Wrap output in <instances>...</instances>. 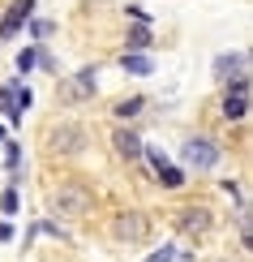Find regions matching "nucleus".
<instances>
[{
	"instance_id": "39448f33",
	"label": "nucleus",
	"mask_w": 253,
	"mask_h": 262,
	"mask_svg": "<svg viewBox=\"0 0 253 262\" xmlns=\"http://www.w3.org/2000/svg\"><path fill=\"white\" fill-rule=\"evenodd\" d=\"M95 91H99V69H95V64H86V69H78L73 78H64V82L56 86V99L73 107V103L95 99Z\"/></svg>"
},
{
	"instance_id": "f8f14e48",
	"label": "nucleus",
	"mask_w": 253,
	"mask_h": 262,
	"mask_svg": "<svg viewBox=\"0 0 253 262\" xmlns=\"http://www.w3.org/2000/svg\"><path fill=\"white\" fill-rule=\"evenodd\" d=\"M142 107H146V99H142V95H129V99H120V103L112 107V116H116V121H133Z\"/></svg>"
},
{
	"instance_id": "ddd939ff",
	"label": "nucleus",
	"mask_w": 253,
	"mask_h": 262,
	"mask_svg": "<svg viewBox=\"0 0 253 262\" xmlns=\"http://www.w3.org/2000/svg\"><path fill=\"white\" fill-rule=\"evenodd\" d=\"M125 43H129V52H133V56H146V52H150V26H133Z\"/></svg>"
},
{
	"instance_id": "f3484780",
	"label": "nucleus",
	"mask_w": 253,
	"mask_h": 262,
	"mask_svg": "<svg viewBox=\"0 0 253 262\" xmlns=\"http://www.w3.org/2000/svg\"><path fill=\"white\" fill-rule=\"evenodd\" d=\"M227 95H240V99H249V73H236V78L227 82Z\"/></svg>"
},
{
	"instance_id": "9d476101",
	"label": "nucleus",
	"mask_w": 253,
	"mask_h": 262,
	"mask_svg": "<svg viewBox=\"0 0 253 262\" xmlns=\"http://www.w3.org/2000/svg\"><path fill=\"white\" fill-rule=\"evenodd\" d=\"M219 116H223L227 125H232V121H245V116H249V99H240V95H223V103H219Z\"/></svg>"
},
{
	"instance_id": "7ed1b4c3",
	"label": "nucleus",
	"mask_w": 253,
	"mask_h": 262,
	"mask_svg": "<svg viewBox=\"0 0 253 262\" xmlns=\"http://www.w3.org/2000/svg\"><path fill=\"white\" fill-rule=\"evenodd\" d=\"M86 142L90 138H86V129L78 121H60V125L48 129V142H43V146H48V155H82Z\"/></svg>"
},
{
	"instance_id": "f03ea898",
	"label": "nucleus",
	"mask_w": 253,
	"mask_h": 262,
	"mask_svg": "<svg viewBox=\"0 0 253 262\" xmlns=\"http://www.w3.org/2000/svg\"><path fill=\"white\" fill-rule=\"evenodd\" d=\"M172 228L180 236H193V241H197V236H206L215 228V211L206 202H185V206L172 211Z\"/></svg>"
},
{
	"instance_id": "0eeeda50",
	"label": "nucleus",
	"mask_w": 253,
	"mask_h": 262,
	"mask_svg": "<svg viewBox=\"0 0 253 262\" xmlns=\"http://www.w3.org/2000/svg\"><path fill=\"white\" fill-rule=\"evenodd\" d=\"M30 13H35V0H13L9 13L0 17V39H13L21 30V21H30Z\"/></svg>"
},
{
	"instance_id": "dca6fc26",
	"label": "nucleus",
	"mask_w": 253,
	"mask_h": 262,
	"mask_svg": "<svg viewBox=\"0 0 253 262\" xmlns=\"http://www.w3.org/2000/svg\"><path fill=\"white\" fill-rule=\"evenodd\" d=\"M13 64H17V73H30V69H35V64H39V48H21Z\"/></svg>"
},
{
	"instance_id": "1a4fd4ad",
	"label": "nucleus",
	"mask_w": 253,
	"mask_h": 262,
	"mask_svg": "<svg viewBox=\"0 0 253 262\" xmlns=\"http://www.w3.org/2000/svg\"><path fill=\"white\" fill-rule=\"evenodd\" d=\"M112 146H116L120 159H142V146H146V142H142L137 134H129V129H116V134H112Z\"/></svg>"
},
{
	"instance_id": "20e7f679",
	"label": "nucleus",
	"mask_w": 253,
	"mask_h": 262,
	"mask_svg": "<svg viewBox=\"0 0 253 262\" xmlns=\"http://www.w3.org/2000/svg\"><path fill=\"white\" fill-rule=\"evenodd\" d=\"M112 236L120 245H146L150 241V215L146 211H116L112 215Z\"/></svg>"
},
{
	"instance_id": "2eb2a0df",
	"label": "nucleus",
	"mask_w": 253,
	"mask_h": 262,
	"mask_svg": "<svg viewBox=\"0 0 253 262\" xmlns=\"http://www.w3.org/2000/svg\"><path fill=\"white\" fill-rule=\"evenodd\" d=\"M155 177H159V185H163V189H180V185H185V177H180V168H172V163H168V168H159Z\"/></svg>"
},
{
	"instance_id": "9b49d317",
	"label": "nucleus",
	"mask_w": 253,
	"mask_h": 262,
	"mask_svg": "<svg viewBox=\"0 0 253 262\" xmlns=\"http://www.w3.org/2000/svg\"><path fill=\"white\" fill-rule=\"evenodd\" d=\"M120 69L133 73V78H146V73H155V60H150V56H133V52H125V56H120Z\"/></svg>"
},
{
	"instance_id": "f257e3e1",
	"label": "nucleus",
	"mask_w": 253,
	"mask_h": 262,
	"mask_svg": "<svg viewBox=\"0 0 253 262\" xmlns=\"http://www.w3.org/2000/svg\"><path fill=\"white\" fill-rule=\"evenodd\" d=\"M90 206H95V185H86L82 177H69L52 189V215H60V220H82V215H90Z\"/></svg>"
},
{
	"instance_id": "4be33fe9",
	"label": "nucleus",
	"mask_w": 253,
	"mask_h": 262,
	"mask_svg": "<svg viewBox=\"0 0 253 262\" xmlns=\"http://www.w3.org/2000/svg\"><path fill=\"white\" fill-rule=\"evenodd\" d=\"M146 262H176V249H172V245H163V249H155Z\"/></svg>"
},
{
	"instance_id": "aec40b11",
	"label": "nucleus",
	"mask_w": 253,
	"mask_h": 262,
	"mask_svg": "<svg viewBox=\"0 0 253 262\" xmlns=\"http://www.w3.org/2000/svg\"><path fill=\"white\" fill-rule=\"evenodd\" d=\"M52 35V21L48 17H35V21H30V39H48Z\"/></svg>"
},
{
	"instance_id": "5701e85b",
	"label": "nucleus",
	"mask_w": 253,
	"mask_h": 262,
	"mask_svg": "<svg viewBox=\"0 0 253 262\" xmlns=\"http://www.w3.org/2000/svg\"><path fill=\"white\" fill-rule=\"evenodd\" d=\"M0 241H13V228H9L5 220H0Z\"/></svg>"
},
{
	"instance_id": "b1692460",
	"label": "nucleus",
	"mask_w": 253,
	"mask_h": 262,
	"mask_svg": "<svg viewBox=\"0 0 253 262\" xmlns=\"http://www.w3.org/2000/svg\"><path fill=\"white\" fill-rule=\"evenodd\" d=\"M0 142H5V129H0Z\"/></svg>"
},
{
	"instance_id": "4468645a",
	"label": "nucleus",
	"mask_w": 253,
	"mask_h": 262,
	"mask_svg": "<svg viewBox=\"0 0 253 262\" xmlns=\"http://www.w3.org/2000/svg\"><path fill=\"white\" fill-rule=\"evenodd\" d=\"M0 112H5L13 125L21 121V112H17V99H13V82H9V86H0Z\"/></svg>"
},
{
	"instance_id": "a211bd4d",
	"label": "nucleus",
	"mask_w": 253,
	"mask_h": 262,
	"mask_svg": "<svg viewBox=\"0 0 253 262\" xmlns=\"http://www.w3.org/2000/svg\"><path fill=\"white\" fill-rule=\"evenodd\" d=\"M17 189H5V193H0V211H5V215H17Z\"/></svg>"
},
{
	"instance_id": "6e6552de",
	"label": "nucleus",
	"mask_w": 253,
	"mask_h": 262,
	"mask_svg": "<svg viewBox=\"0 0 253 262\" xmlns=\"http://www.w3.org/2000/svg\"><path fill=\"white\" fill-rule=\"evenodd\" d=\"M249 69V52H223V56H215V78L219 82H232L236 73H245Z\"/></svg>"
},
{
	"instance_id": "423d86ee",
	"label": "nucleus",
	"mask_w": 253,
	"mask_h": 262,
	"mask_svg": "<svg viewBox=\"0 0 253 262\" xmlns=\"http://www.w3.org/2000/svg\"><path fill=\"white\" fill-rule=\"evenodd\" d=\"M180 155H185V163H189V168H197V172H211L215 163H219V155H223V150H219L211 138H189Z\"/></svg>"
},
{
	"instance_id": "412c9836",
	"label": "nucleus",
	"mask_w": 253,
	"mask_h": 262,
	"mask_svg": "<svg viewBox=\"0 0 253 262\" xmlns=\"http://www.w3.org/2000/svg\"><path fill=\"white\" fill-rule=\"evenodd\" d=\"M142 155L155 163V172H159V168H168V155H163V150H155V146H142Z\"/></svg>"
},
{
	"instance_id": "6ab92c4d",
	"label": "nucleus",
	"mask_w": 253,
	"mask_h": 262,
	"mask_svg": "<svg viewBox=\"0 0 253 262\" xmlns=\"http://www.w3.org/2000/svg\"><path fill=\"white\" fill-rule=\"evenodd\" d=\"M236 224H240V249H249V245H253V236H249V206L236 215Z\"/></svg>"
}]
</instances>
